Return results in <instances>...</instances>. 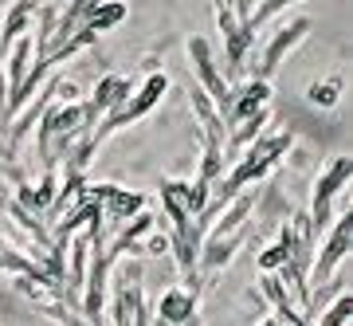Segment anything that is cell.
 Returning a JSON list of instances; mask_svg holds the SVG:
<instances>
[{
    "mask_svg": "<svg viewBox=\"0 0 353 326\" xmlns=\"http://www.w3.org/2000/svg\"><path fill=\"white\" fill-rule=\"evenodd\" d=\"M290 146H294V134H290V130H287V134H255V138L240 150V157L232 162V173L224 177L220 197H224V201H232V197H236V193H243L248 185L263 181V177L290 153Z\"/></svg>",
    "mask_w": 353,
    "mask_h": 326,
    "instance_id": "6da1fadb",
    "label": "cell"
},
{
    "mask_svg": "<svg viewBox=\"0 0 353 326\" xmlns=\"http://www.w3.org/2000/svg\"><path fill=\"white\" fill-rule=\"evenodd\" d=\"M165 90H169V75H165V71H153V75L145 79L138 90H130V99L122 102V106H114L110 114H102V126L94 130V134H90V138L102 146V142L114 134V130H122V126H130V122H138V118H145V114H150L157 102H161Z\"/></svg>",
    "mask_w": 353,
    "mask_h": 326,
    "instance_id": "7a4b0ae2",
    "label": "cell"
},
{
    "mask_svg": "<svg viewBox=\"0 0 353 326\" xmlns=\"http://www.w3.org/2000/svg\"><path fill=\"white\" fill-rule=\"evenodd\" d=\"M216 24H220V39H224V79H240L248 67V51L255 48V28L240 24L232 12V0H216Z\"/></svg>",
    "mask_w": 353,
    "mask_h": 326,
    "instance_id": "3957f363",
    "label": "cell"
},
{
    "mask_svg": "<svg viewBox=\"0 0 353 326\" xmlns=\"http://www.w3.org/2000/svg\"><path fill=\"white\" fill-rule=\"evenodd\" d=\"M350 177H353V162L350 157H334V162L326 165V173L318 177L314 185V201H310V224H314L318 236H326L330 220H334V201H338V193H345L350 189Z\"/></svg>",
    "mask_w": 353,
    "mask_h": 326,
    "instance_id": "277c9868",
    "label": "cell"
},
{
    "mask_svg": "<svg viewBox=\"0 0 353 326\" xmlns=\"http://www.w3.org/2000/svg\"><path fill=\"white\" fill-rule=\"evenodd\" d=\"M189 59H192V71H196V87L212 99L216 114L224 118L228 111V102H232V83H228L224 75H220V67H216V51L212 44L204 36H192L189 39Z\"/></svg>",
    "mask_w": 353,
    "mask_h": 326,
    "instance_id": "5b68a950",
    "label": "cell"
},
{
    "mask_svg": "<svg viewBox=\"0 0 353 326\" xmlns=\"http://www.w3.org/2000/svg\"><path fill=\"white\" fill-rule=\"evenodd\" d=\"M350 244H353V213L341 209V213H334V228H330V236H326V244H322V251H318V260L310 264V283H326V279L334 276V267L345 264Z\"/></svg>",
    "mask_w": 353,
    "mask_h": 326,
    "instance_id": "8992f818",
    "label": "cell"
},
{
    "mask_svg": "<svg viewBox=\"0 0 353 326\" xmlns=\"http://www.w3.org/2000/svg\"><path fill=\"white\" fill-rule=\"evenodd\" d=\"M310 36V20H306V16H299V20H290V24H283L275 32V36L267 39V48L259 51V63H255V71L252 75L255 79H271L279 71V63L287 59L290 51L299 48V44H303V39Z\"/></svg>",
    "mask_w": 353,
    "mask_h": 326,
    "instance_id": "52a82bcc",
    "label": "cell"
},
{
    "mask_svg": "<svg viewBox=\"0 0 353 326\" xmlns=\"http://www.w3.org/2000/svg\"><path fill=\"white\" fill-rule=\"evenodd\" d=\"M263 106H271V79H243V83H232V102H228L224 111V130H232V126H240L243 118H252L255 111H263Z\"/></svg>",
    "mask_w": 353,
    "mask_h": 326,
    "instance_id": "ba28073f",
    "label": "cell"
},
{
    "mask_svg": "<svg viewBox=\"0 0 353 326\" xmlns=\"http://www.w3.org/2000/svg\"><path fill=\"white\" fill-rule=\"evenodd\" d=\"M130 79L126 75H102L99 87H94V95H90L87 102H83V134H94V126H99L102 114H110L114 106H122V102L130 99Z\"/></svg>",
    "mask_w": 353,
    "mask_h": 326,
    "instance_id": "9c48e42d",
    "label": "cell"
},
{
    "mask_svg": "<svg viewBox=\"0 0 353 326\" xmlns=\"http://www.w3.org/2000/svg\"><path fill=\"white\" fill-rule=\"evenodd\" d=\"M141 209H145V197H141V193H130V189L114 185L110 193H106V201H102V228H106V236H110L118 224L134 220Z\"/></svg>",
    "mask_w": 353,
    "mask_h": 326,
    "instance_id": "30bf717a",
    "label": "cell"
},
{
    "mask_svg": "<svg viewBox=\"0 0 353 326\" xmlns=\"http://www.w3.org/2000/svg\"><path fill=\"white\" fill-rule=\"evenodd\" d=\"M196 299H201V295H192L189 287H169V291H161L153 318L165 323V326H185L189 318H196Z\"/></svg>",
    "mask_w": 353,
    "mask_h": 326,
    "instance_id": "8fae6325",
    "label": "cell"
},
{
    "mask_svg": "<svg viewBox=\"0 0 353 326\" xmlns=\"http://www.w3.org/2000/svg\"><path fill=\"white\" fill-rule=\"evenodd\" d=\"M161 213H165V224L169 228L201 213L196 201H192V185L189 181H165L161 185Z\"/></svg>",
    "mask_w": 353,
    "mask_h": 326,
    "instance_id": "7c38bea8",
    "label": "cell"
},
{
    "mask_svg": "<svg viewBox=\"0 0 353 326\" xmlns=\"http://www.w3.org/2000/svg\"><path fill=\"white\" fill-rule=\"evenodd\" d=\"M122 20H126V4H122V0H106V4L94 8V12H87L83 28H90V32L99 36V32H110L114 24H122Z\"/></svg>",
    "mask_w": 353,
    "mask_h": 326,
    "instance_id": "4fadbf2b",
    "label": "cell"
},
{
    "mask_svg": "<svg viewBox=\"0 0 353 326\" xmlns=\"http://www.w3.org/2000/svg\"><path fill=\"white\" fill-rule=\"evenodd\" d=\"M32 36H20L12 44V67H8V95H12L16 87H20V83H24V75H28V59H32ZM8 102V99H4Z\"/></svg>",
    "mask_w": 353,
    "mask_h": 326,
    "instance_id": "5bb4252c",
    "label": "cell"
},
{
    "mask_svg": "<svg viewBox=\"0 0 353 326\" xmlns=\"http://www.w3.org/2000/svg\"><path fill=\"white\" fill-rule=\"evenodd\" d=\"M350 314H353V299L341 291L338 299H334L326 311L318 314V326H345V323H350Z\"/></svg>",
    "mask_w": 353,
    "mask_h": 326,
    "instance_id": "9a60e30c",
    "label": "cell"
},
{
    "mask_svg": "<svg viewBox=\"0 0 353 326\" xmlns=\"http://www.w3.org/2000/svg\"><path fill=\"white\" fill-rule=\"evenodd\" d=\"M338 95H341V79H326V83H314L306 90V99L314 106H338Z\"/></svg>",
    "mask_w": 353,
    "mask_h": 326,
    "instance_id": "2e32d148",
    "label": "cell"
},
{
    "mask_svg": "<svg viewBox=\"0 0 353 326\" xmlns=\"http://www.w3.org/2000/svg\"><path fill=\"white\" fill-rule=\"evenodd\" d=\"M255 264H259V271H279V267L287 264V248H283V244H271V248L259 251Z\"/></svg>",
    "mask_w": 353,
    "mask_h": 326,
    "instance_id": "e0dca14e",
    "label": "cell"
},
{
    "mask_svg": "<svg viewBox=\"0 0 353 326\" xmlns=\"http://www.w3.org/2000/svg\"><path fill=\"white\" fill-rule=\"evenodd\" d=\"M287 4H294V0H263V4H259V8L252 12V28L267 24V20H271V16H279L283 8H287Z\"/></svg>",
    "mask_w": 353,
    "mask_h": 326,
    "instance_id": "ac0fdd59",
    "label": "cell"
},
{
    "mask_svg": "<svg viewBox=\"0 0 353 326\" xmlns=\"http://www.w3.org/2000/svg\"><path fill=\"white\" fill-rule=\"evenodd\" d=\"M259 326H279V318H275V314H271V318H263V323H259Z\"/></svg>",
    "mask_w": 353,
    "mask_h": 326,
    "instance_id": "d6986e66",
    "label": "cell"
},
{
    "mask_svg": "<svg viewBox=\"0 0 353 326\" xmlns=\"http://www.w3.org/2000/svg\"><path fill=\"white\" fill-rule=\"evenodd\" d=\"M0 271H4V256H0Z\"/></svg>",
    "mask_w": 353,
    "mask_h": 326,
    "instance_id": "ffe728a7",
    "label": "cell"
},
{
    "mask_svg": "<svg viewBox=\"0 0 353 326\" xmlns=\"http://www.w3.org/2000/svg\"><path fill=\"white\" fill-rule=\"evenodd\" d=\"M0 189H4V185H0Z\"/></svg>",
    "mask_w": 353,
    "mask_h": 326,
    "instance_id": "44dd1931",
    "label": "cell"
}]
</instances>
